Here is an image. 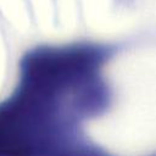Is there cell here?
I'll return each mask as SVG.
<instances>
[{
    "label": "cell",
    "mask_w": 156,
    "mask_h": 156,
    "mask_svg": "<svg viewBox=\"0 0 156 156\" xmlns=\"http://www.w3.org/2000/svg\"><path fill=\"white\" fill-rule=\"evenodd\" d=\"M17 57L12 41L7 34L6 24L0 17V101L13 89L17 79Z\"/></svg>",
    "instance_id": "6da1fadb"
}]
</instances>
